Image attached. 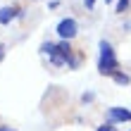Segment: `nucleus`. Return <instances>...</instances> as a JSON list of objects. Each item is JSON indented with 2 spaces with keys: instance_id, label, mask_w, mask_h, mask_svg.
Here are the masks:
<instances>
[{
  "instance_id": "nucleus-10",
  "label": "nucleus",
  "mask_w": 131,
  "mask_h": 131,
  "mask_svg": "<svg viewBox=\"0 0 131 131\" xmlns=\"http://www.w3.org/2000/svg\"><path fill=\"white\" fill-rule=\"evenodd\" d=\"M83 5H86V10H93V7H95V0H83Z\"/></svg>"
},
{
  "instance_id": "nucleus-3",
  "label": "nucleus",
  "mask_w": 131,
  "mask_h": 131,
  "mask_svg": "<svg viewBox=\"0 0 131 131\" xmlns=\"http://www.w3.org/2000/svg\"><path fill=\"white\" fill-rule=\"evenodd\" d=\"M107 119L112 122H131V110L126 107H107Z\"/></svg>"
},
{
  "instance_id": "nucleus-4",
  "label": "nucleus",
  "mask_w": 131,
  "mask_h": 131,
  "mask_svg": "<svg viewBox=\"0 0 131 131\" xmlns=\"http://www.w3.org/2000/svg\"><path fill=\"white\" fill-rule=\"evenodd\" d=\"M21 10L19 7H14V5H5V7H0V24H10V21L14 17H19Z\"/></svg>"
},
{
  "instance_id": "nucleus-8",
  "label": "nucleus",
  "mask_w": 131,
  "mask_h": 131,
  "mask_svg": "<svg viewBox=\"0 0 131 131\" xmlns=\"http://www.w3.org/2000/svg\"><path fill=\"white\" fill-rule=\"evenodd\" d=\"M129 3H131V0H119V3H117V12H124L129 7Z\"/></svg>"
},
{
  "instance_id": "nucleus-7",
  "label": "nucleus",
  "mask_w": 131,
  "mask_h": 131,
  "mask_svg": "<svg viewBox=\"0 0 131 131\" xmlns=\"http://www.w3.org/2000/svg\"><path fill=\"white\" fill-rule=\"evenodd\" d=\"M95 131H117V129H114V124H112V122H107V124H103V126H98Z\"/></svg>"
},
{
  "instance_id": "nucleus-2",
  "label": "nucleus",
  "mask_w": 131,
  "mask_h": 131,
  "mask_svg": "<svg viewBox=\"0 0 131 131\" xmlns=\"http://www.w3.org/2000/svg\"><path fill=\"white\" fill-rule=\"evenodd\" d=\"M57 34H60L62 41H72V38L79 34V24H76V19H74V17L60 19V21H57Z\"/></svg>"
},
{
  "instance_id": "nucleus-9",
  "label": "nucleus",
  "mask_w": 131,
  "mask_h": 131,
  "mask_svg": "<svg viewBox=\"0 0 131 131\" xmlns=\"http://www.w3.org/2000/svg\"><path fill=\"white\" fill-rule=\"evenodd\" d=\"M93 98H95L93 93H83V95H81V100H83V103H91V100H93Z\"/></svg>"
},
{
  "instance_id": "nucleus-13",
  "label": "nucleus",
  "mask_w": 131,
  "mask_h": 131,
  "mask_svg": "<svg viewBox=\"0 0 131 131\" xmlns=\"http://www.w3.org/2000/svg\"><path fill=\"white\" fill-rule=\"evenodd\" d=\"M105 3H112V0H105Z\"/></svg>"
},
{
  "instance_id": "nucleus-12",
  "label": "nucleus",
  "mask_w": 131,
  "mask_h": 131,
  "mask_svg": "<svg viewBox=\"0 0 131 131\" xmlns=\"http://www.w3.org/2000/svg\"><path fill=\"white\" fill-rule=\"evenodd\" d=\"M0 131H14V129H10V126H0Z\"/></svg>"
},
{
  "instance_id": "nucleus-6",
  "label": "nucleus",
  "mask_w": 131,
  "mask_h": 131,
  "mask_svg": "<svg viewBox=\"0 0 131 131\" xmlns=\"http://www.w3.org/2000/svg\"><path fill=\"white\" fill-rule=\"evenodd\" d=\"M131 79H129V74H122V72H117L114 74V83H119V86H126Z\"/></svg>"
},
{
  "instance_id": "nucleus-11",
  "label": "nucleus",
  "mask_w": 131,
  "mask_h": 131,
  "mask_svg": "<svg viewBox=\"0 0 131 131\" xmlns=\"http://www.w3.org/2000/svg\"><path fill=\"white\" fill-rule=\"evenodd\" d=\"M5 50H7V48H5L3 43H0V62H3V60H5Z\"/></svg>"
},
{
  "instance_id": "nucleus-5",
  "label": "nucleus",
  "mask_w": 131,
  "mask_h": 131,
  "mask_svg": "<svg viewBox=\"0 0 131 131\" xmlns=\"http://www.w3.org/2000/svg\"><path fill=\"white\" fill-rule=\"evenodd\" d=\"M55 50H57V43H50V41H45V43H41V52H43V55H48V57H52V55H55Z\"/></svg>"
},
{
  "instance_id": "nucleus-1",
  "label": "nucleus",
  "mask_w": 131,
  "mask_h": 131,
  "mask_svg": "<svg viewBox=\"0 0 131 131\" xmlns=\"http://www.w3.org/2000/svg\"><path fill=\"white\" fill-rule=\"evenodd\" d=\"M98 48H100L98 72L103 74V76H114V74H117V69H119V62H117V57H114V48H112V43L103 38V41L98 43Z\"/></svg>"
}]
</instances>
